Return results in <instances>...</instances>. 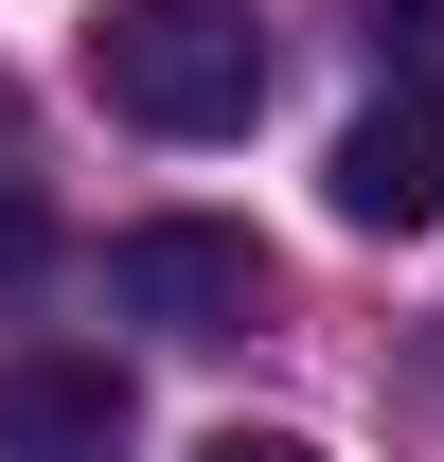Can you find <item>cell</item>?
Listing matches in <instances>:
<instances>
[{
  "instance_id": "6da1fadb",
  "label": "cell",
  "mask_w": 444,
  "mask_h": 462,
  "mask_svg": "<svg viewBox=\"0 0 444 462\" xmlns=\"http://www.w3.org/2000/svg\"><path fill=\"white\" fill-rule=\"evenodd\" d=\"M89 89L143 143H231L267 107V18L249 0H107L89 18Z\"/></svg>"
},
{
  "instance_id": "3957f363",
  "label": "cell",
  "mask_w": 444,
  "mask_h": 462,
  "mask_svg": "<svg viewBox=\"0 0 444 462\" xmlns=\"http://www.w3.org/2000/svg\"><path fill=\"white\" fill-rule=\"evenodd\" d=\"M338 231H444V89H391V107L338 125V161H320Z\"/></svg>"
},
{
  "instance_id": "7a4b0ae2",
  "label": "cell",
  "mask_w": 444,
  "mask_h": 462,
  "mask_svg": "<svg viewBox=\"0 0 444 462\" xmlns=\"http://www.w3.org/2000/svg\"><path fill=\"white\" fill-rule=\"evenodd\" d=\"M107 302L161 320V338H249V320H267V249L214 231V214H143V231L107 249Z\"/></svg>"
},
{
  "instance_id": "5b68a950",
  "label": "cell",
  "mask_w": 444,
  "mask_h": 462,
  "mask_svg": "<svg viewBox=\"0 0 444 462\" xmlns=\"http://www.w3.org/2000/svg\"><path fill=\"white\" fill-rule=\"evenodd\" d=\"M196 462H320V445H284V427H214Z\"/></svg>"
},
{
  "instance_id": "277c9868",
  "label": "cell",
  "mask_w": 444,
  "mask_h": 462,
  "mask_svg": "<svg viewBox=\"0 0 444 462\" xmlns=\"http://www.w3.org/2000/svg\"><path fill=\"white\" fill-rule=\"evenodd\" d=\"M143 445V409H125L107 356H18L0 374V462H125Z\"/></svg>"
},
{
  "instance_id": "8992f818",
  "label": "cell",
  "mask_w": 444,
  "mask_h": 462,
  "mask_svg": "<svg viewBox=\"0 0 444 462\" xmlns=\"http://www.w3.org/2000/svg\"><path fill=\"white\" fill-rule=\"evenodd\" d=\"M36 249H54V231H36V196H0V285H18Z\"/></svg>"
}]
</instances>
